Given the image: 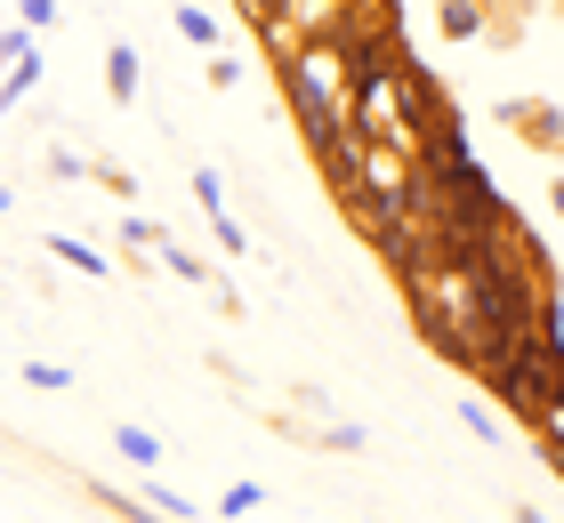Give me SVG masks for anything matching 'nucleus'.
I'll return each mask as SVG.
<instances>
[{
    "label": "nucleus",
    "mask_w": 564,
    "mask_h": 523,
    "mask_svg": "<svg viewBox=\"0 0 564 523\" xmlns=\"http://www.w3.org/2000/svg\"><path fill=\"white\" fill-rule=\"evenodd\" d=\"M484 386L508 403L517 427H556V371H549V355H541V338H532V330L500 362H484Z\"/></svg>",
    "instance_id": "obj_1"
},
{
    "label": "nucleus",
    "mask_w": 564,
    "mask_h": 523,
    "mask_svg": "<svg viewBox=\"0 0 564 523\" xmlns=\"http://www.w3.org/2000/svg\"><path fill=\"white\" fill-rule=\"evenodd\" d=\"M500 129L532 153H564V105L549 97H500Z\"/></svg>",
    "instance_id": "obj_2"
},
{
    "label": "nucleus",
    "mask_w": 564,
    "mask_h": 523,
    "mask_svg": "<svg viewBox=\"0 0 564 523\" xmlns=\"http://www.w3.org/2000/svg\"><path fill=\"white\" fill-rule=\"evenodd\" d=\"M435 24H444V41H484L492 33V0H435Z\"/></svg>",
    "instance_id": "obj_3"
},
{
    "label": "nucleus",
    "mask_w": 564,
    "mask_h": 523,
    "mask_svg": "<svg viewBox=\"0 0 564 523\" xmlns=\"http://www.w3.org/2000/svg\"><path fill=\"white\" fill-rule=\"evenodd\" d=\"M48 258H57V266H73V274H89V282H113L121 266L106 250H89V242H73V233H48Z\"/></svg>",
    "instance_id": "obj_4"
},
{
    "label": "nucleus",
    "mask_w": 564,
    "mask_h": 523,
    "mask_svg": "<svg viewBox=\"0 0 564 523\" xmlns=\"http://www.w3.org/2000/svg\"><path fill=\"white\" fill-rule=\"evenodd\" d=\"M113 451L130 459L138 476H153V467L170 459V451H162V435H153V427H138V418H121V427H113Z\"/></svg>",
    "instance_id": "obj_5"
},
{
    "label": "nucleus",
    "mask_w": 564,
    "mask_h": 523,
    "mask_svg": "<svg viewBox=\"0 0 564 523\" xmlns=\"http://www.w3.org/2000/svg\"><path fill=\"white\" fill-rule=\"evenodd\" d=\"M138 73H145V65H138V48H130V41H113V48H106V97H113V105H138Z\"/></svg>",
    "instance_id": "obj_6"
},
{
    "label": "nucleus",
    "mask_w": 564,
    "mask_h": 523,
    "mask_svg": "<svg viewBox=\"0 0 564 523\" xmlns=\"http://www.w3.org/2000/svg\"><path fill=\"white\" fill-rule=\"evenodd\" d=\"M41 73H48V57H41V48H33V57H24V65H0V113L33 97V89H41Z\"/></svg>",
    "instance_id": "obj_7"
},
{
    "label": "nucleus",
    "mask_w": 564,
    "mask_h": 523,
    "mask_svg": "<svg viewBox=\"0 0 564 523\" xmlns=\"http://www.w3.org/2000/svg\"><path fill=\"white\" fill-rule=\"evenodd\" d=\"M121 250H130V258H162L170 250V226H153V218H138V209H130V218H121Z\"/></svg>",
    "instance_id": "obj_8"
},
{
    "label": "nucleus",
    "mask_w": 564,
    "mask_h": 523,
    "mask_svg": "<svg viewBox=\"0 0 564 523\" xmlns=\"http://www.w3.org/2000/svg\"><path fill=\"white\" fill-rule=\"evenodd\" d=\"M259 508H267L259 483H226V491H218V515H226V523H235V515H259Z\"/></svg>",
    "instance_id": "obj_9"
},
{
    "label": "nucleus",
    "mask_w": 564,
    "mask_h": 523,
    "mask_svg": "<svg viewBox=\"0 0 564 523\" xmlns=\"http://www.w3.org/2000/svg\"><path fill=\"white\" fill-rule=\"evenodd\" d=\"M33 48H41V33H33V24H0V65H24Z\"/></svg>",
    "instance_id": "obj_10"
},
{
    "label": "nucleus",
    "mask_w": 564,
    "mask_h": 523,
    "mask_svg": "<svg viewBox=\"0 0 564 523\" xmlns=\"http://www.w3.org/2000/svg\"><path fill=\"white\" fill-rule=\"evenodd\" d=\"M177 33H186L194 48H218V17L210 9H177Z\"/></svg>",
    "instance_id": "obj_11"
},
{
    "label": "nucleus",
    "mask_w": 564,
    "mask_h": 523,
    "mask_svg": "<svg viewBox=\"0 0 564 523\" xmlns=\"http://www.w3.org/2000/svg\"><path fill=\"white\" fill-rule=\"evenodd\" d=\"M162 266H170L177 282H194V291H202V282H210V266H202V258H194L186 242H170V250H162Z\"/></svg>",
    "instance_id": "obj_12"
},
{
    "label": "nucleus",
    "mask_w": 564,
    "mask_h": 523,
    "mask_svg": "<svg viewBox=\"0 0 564 523\" xmlns=\"http://www.w3.org/2000/svg\"><path fill=\"white\" fill-rule=\"evenodd\" d=\"M24 386H48V395H73V371H65V362H24Z\"/></svg>",
    "instance_id": "obj_13"
},
{
    "label": "nucleus",
    "mask_w": 564,
    "mask_h": 523,
    "mask_svg": "<svg viewBox=\"0 0 564 523\" xmlns=\"http://www.w3.org/2000/svg\"><path fill=\"white\" fill-rule=\"evenodd\" d=\"M459 418H468L484 443H500V435H508V418H500V411H484V403H468V395H459Z\"/></svg>",
    "instance_id": "obj_14"
},
{
    "label": "nucleus",
    "mask_w": 564,
    "mask_h": 523,
    "mask_svg": "<svg viewBox=\"0 0 564 523\" xmlns=\"http://www.w3.org/2000/svg\"><path fill=\"white\" fill-rule=\"evenodd\" d=\"M194 201H202V209H210V218H218V209H226V177H218L210 162H202V170H194Z\"/></svg>",
    "instance_id": "obj_15"
},
{
    "label": "nucleus",
    "mask_w": 564,
    "mask_h": 523,
    "mask_svg": "<svg viewBox=\"0 0 564 523\" xmlns=\"http://www.w3.org/2000/svg\"><path fill=\"white\" fill-rule=\"evenodd\" d=\"M323 443H330V451H364V443H371V427H355V418H330V427H323Z\"/></svg>",
    "instance_id": "obj_16"
},
{
    "label": "nucleus",
    "mask_w": 564,
    "mask_h": 523,
    "mask_svg": "<svg viewBox=\"0 0 564 523\" xmlns=\"http://www.w3.org/2000/svg\"><path fill=\"white\" fill-rule=\"evenodd\" d=\"M65 9H57V0H17V24H33V33H48V24H57Z\"/></svg>",
    "instance_id": "obj_17"
},
{
    "label": "nucleus",
    "mask_w": 564,
    "mask_h": 523,
    "mask_svg": "<svg viewBox=\"0 0 564 523\" xmlns=\"http://www.w3.org/2000/svg\"><path fill=\"white\" fill-rule=\"evenodd\" d=\"M97 162H82V153H73V145H48V177H89Z\"/></svg>",
    "instance_id": "obj_18"
},
{
    "label": "nucleus",
    "mask_w": 564,
    "mask_h": 523,
    "mask_svg": "<svg viewBox=\"0 0 564 523\" xmlns=\"http://www.w3.org/2000/svg\"><path fill=\"white\" fill-rule=\"evenodd\" d=\"M210 226H218V242H226V250H235V258H250V233H242V218H235V209H218V218H210Z\"/></svg>",
    "instance_id": "obj_19"
},
{
    "label": "nucleus",
    "mask_w": 564,
    "mask_h": 523,
    "mask_svg": "<svg viewBox=\"0 0 564 523\" xmlns=\"http://www.w3.org/2000/svg\"><path fill=\"white\" fill-rule=\"evenodd\" d=\"M210 89H242V57H210Z\"/></svg>",
    "instance_id": "obj_20"
},
{
    "label": "nucleus",
    "mask_w": 564,
    "mask_h": 523,
    "mask_svg": "<svg viewBox=\"0 0 564 523\" xmlns=\"http://www.w3.org/2000/svg\"><path fill=\"white\" fill-rule=\"evenodd\" d=\"M549 209H556V218H564V177H556V186H549Z\"/></svg>",
    "instance_id": "obj_21"
},
{
    "label": "nucleus",
    "mask_w": 564,
    "mask_h": 523,
    "mask_svg": "<svg viewBox=\"0 0 564 523\" xmlns=\"http://www.w3.org/2000/svg\"><path fill=\"white\" fill-rule=\"evenodd\" d=\"M9 209H17V194H9V186H0V226H9Z\"/></svg>",
    "instance_id": "obj_22"
},
{
    "label": "nucleus",
    "mask_w": 564,
    "mask_h": 523,
    "mask_svg": "<svg viewBox=\"0 0 564 523\" xmlns=\"http://www.w3.org/2000/svg\"><path fill=\"white\" fill-rule=\"evenodd\" d=\"M517 523H549V515H541V508H517Z\"/></svg>",
    "instance_id": "obj_23"
}]
</instances>
